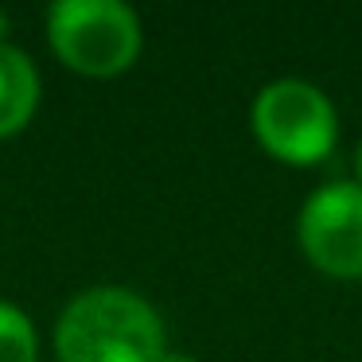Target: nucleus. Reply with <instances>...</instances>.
<instances>
[{
    "mask_svg": "<svg viewBox=\"0 0 362 362\" xmlns=\"http://www.w3.org/2000/svg\"><path fill=\"white\" fill-rule=\"evenodd\" d=\"M168 351L160 312L133 288L94 284L55 320L59 362H160Z\"/></svg>",
    "mask_w": 362,
    "mask_h": 362,
    "instance_id": "obj_1",
    "label": "nucleus"
},
{
    "mask_svg": "<svg viewBox=\"0 0 362 362\" xmlns=\"http://www.w3.org/2000/svg\"><path fill=\"white\" fill-rule=\"evenodd\" d=\"M47 43L63 66L86 78H117L141 55V16L125 0H55Z\"/></svg>",
    "mask_w": 362,
    "mask_h": 362,
    "instance_id": "obj_2",
    "label": "nucleus"
},
{
    "mask_svg": "<svg viewBox=\"0 0 362 362\" xmlns=\"http://www.w3.org/2000/svg\"><path fill=\"white\" fill-rule=\"evenodd\" d=\"M250 125L261 148L292 168L323 164L339 141V113L331 98L304 78H276L261 86L250 105Z\"/></svg>",
    "mask_w": 362,
    "mask_h": 362,
    "instance_id": "obj_3",
    "label": "nucleus"
},
{
    "mask_svg": "<svg viewBox=\"0 0 362 362\" xmlns=\"http://www.w3.org/2000/svg\"><path fill=\"white\" fill-rule=\"evenodd\" d=\"M304 257L335 281H362V187L331 180L304 199L296 214Z\"/></svg>",
    "mask_w": 362,
    "mask_h": 362,
    "instance_id": "obj_4",
    "label": "nucleus"
},
{
    "mask_svg": "<svg viewBox=\"0 0 362 362\" xmlns=\"http://www.w3.org/2000/svg\"><path fill=\"white\" fill-rule=\"evenodd\" d=\"M40 71L16 43H0V141L24 133L40 110Z\"/></svg>",
    "mask_w": 362,
    "mask_h": 362,
    "instance_id": "obj_5",
    "label": "nucleus"
},
{
    "mask_svg": "<svg viewBox=\"0 0 362 362\" xmlns=\"http://www.w3.org/2000/svg\"><path fill=\"white\" fill-rule=\"evenodd\" d=\"M0 362H40L35 323L12 300H0Z\"/></svg>",
    "mask_w": 362,
    "mask_h": 362,
    "instance_id": "obj_6",
    "label": "nucleus"
},
{
    "mask_svg": "<svg viewBox=\"0 0 362 362\" xmlns=\"http://www.w3.org/2000/svg\"><path fill=\"white\" fill-rule=\"evenodd\" d=\"M160 362H199L195 354H183V351H164L160 354Z\"/></svg>",
    "mask_w": 362,
    "mask_h": 362,
    "instance_id": "obj_7",
    "label": "nucleus"
},
{
    "mask_svg": "<svg viewBox=\"0 0 362 362\" xmlns=\"http://www.w3.org/2000/svg\"><path fill=\"white\" fill-rule=\"evenodd\" d=\"M8 32H12V16H8L4 8H0V43H12V40H8Z\"/></svg>",
    "mask_w": 362,
    "mask_h": 362,
    "instance_id": "obj_8",
    "label": "nucleus"
},
{
    "mask_svg": "<svg viewBox=\"0 0 362 362\" xmlns=\"http://www.w3.org/2000/svg\"><path fill=\"white\" fill-rule=\"evenodd\" d=\"M354 183L362 187V141H358V148H354Z\"/></svg>",
    "mask_w": 362,
    "mask_h": 362,
    "instance_id": "obj_9",
    "label": "nucleus"
}]
</instances>
